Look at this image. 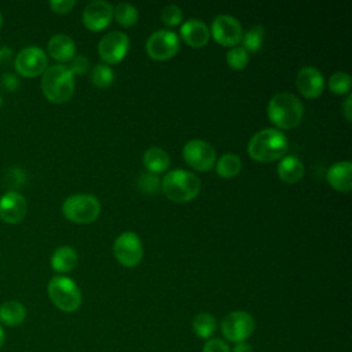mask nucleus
<instances>
[{
	"label": "nucleus",
	"mask_w": 352,
	"mask_h": 352,
	"mask_svg": "<svg viewBox=\"0 0 352 352\" xmlns=\"http://www.w3.org/2000/svg\"><path fill=\"white\" fill-rule=\"evenodd\" d=\"M77 252L70 246L58 248L51 256V267L56 272H69L77 264Z\"/></svg>",
	"instance_id": "5701e85b"
},
{
	"label": "nucleus",
	"mask_w": 352,
	"mask_h": 352,
	"mask_svg": "<svg viewBox=\"0 0 352 352\" xmlns=\"http://www.w3.org/2000/svg\"><path fill=\"white\" fill-rule=\"evenodd\" d=\"M161 188L170 201L183 204L192 201L198 195L201 190V182L194 173L188 170L175 169L164 176Z\"/></svg>",
	"instance_id": "20e7f679"
},
{
	"label": "nucleus",
	"mask_w": 352,
	"mask_h": 352,
	"mask_svg": "<svg viewBox=\"0 0 352 352\" xmlns=\"http://www.w3.org/2000/svg\"><path fill=\"white\" fill-rule=\"evenodd\" d=\"M74 6H76L74 0H54V1H50L51 10L56 14L70 12Z\"/></svg>",
	"instance_id": "72a5a7b5"
},
{
	"label": "nucleus",
	"mask_w": 352,
	"mask_h": 352,
	"mask_svg": "<svg viewBox=\"0 0 352 352\" xmlns=\"http://www.w3.org/2000/svg\"><path fill=\"white\" fill-rule=\"evenodd\" d=\"M217 323L213 315L208 312H199L192 319L194 333L201 338H210L216 331Z\"/></svg>",
	"instance_id": "393cba45"
},
{
	"label": "nucleus",
	"mask_w": 352,
	"mask_h": 352,
	"mask_svg": "<svg viewBox=\"0 0 352 352\" xmlns=\"http://www.w3.org/2000/svg\"><path fill=\"white\" fill-rule=\"evenodd\" d=\"M216 172L220 177L231 179L235 177L242 168V161L236 154L227 153L219 158V161L214 164Z\"/></svg>",
	"instance_id": "b1692460"
},
{
	"label": "nucleus",
	"mask_w": 352,
	"mask_h": 352,
	"mask_svg": "<svg viewBox=\"0 0 352 352\" xmlns=\"http://www.w3.org/2000/svg\"><path fill=\"white\" fill-rule=\"evenodd\" d=\"M296 85L298 92L304 98L315 99L323 92L324 80L322 73L318 69L312 66H304L297 74Z\"/></svg>",
	"instance_id": "dca6fc26"
},
{
	"label": "nucleus",
	"mask_w": 352,
	"mask_h": 352,
	"mask_svg": "<svg viewBox=\"0 0 352 352\" xmlns=\"http://www.w3.org/2000/svg\"><path fill=\"white\" fill-rule=\"evenodd\" d=\"M113 253L121 265L124 267L138 265L143 257V246H142L140 238L132 231L122 232L114 241Z\"/></svg>",
	"instance_id": "0eeeda50"
},
{
	"label": "nucleus",
	"mask_w": 352,
	"mask_h": 352,
	"mask_svg": "<svg viewBox=\"0 0 352 352\" xmlns=\"http://www.w3.org/2000/svg\"><path fill=\"white\" fill-rule=\"evenodd\" d=\"M47 55L38 47H26L18 52L14 67L22 77H37L47 70Z\"/></svg>",
	"instance_id": "9d476101"
},
{
	"label": "nucleus",
	"mask_w": 352,
	"mask_h": 352,
	"mask_svg": "<svg viewBox=\"0 0 352 352\" xmlns=\"http://www.w3.org/2000/svg\"><path fill=\"white\" fill-rule=\"evenodd\" d=\"M182 38L192 48H201L208 44L210 32L209 28L199 19H188L180 28Z\"/></svg>",
	"instance_id": "f3484780"
},
{
	"label": "nucleus",
	"mask_w": 352,
	"mask_h": 352,
	"mask_svg": "<svg viewBox=\"0 0 352 352\" xmlns=\"http://www.w3.org/2000/svg\"><path fill=\"white\" fill-rule=\"evenodd\" d=\"M138 186L140 187V190L146 194H153V192H157L161 187V182L158 179L157 175L154 173H142L138 179Z\"/></svg>",
	"instance_id": "7c9ffc66"
},
{
	"label": "nucleus",
	"mask_w": 352,
	"mask_h": 352,
	"mask_svg": "<svg viewBox=\"0 0 352 352\" xmlns=\"http://www.w3.org/2000/svg\"><path fill=\"white\" fill-rule=\"evenodd\" d=\"M210 34L216 43L224 47H235L242 38V26L231 15H217L210 26Z\"/></svg>",
	"instance_id": "ddd939ff"
},
{
	"label": "nucleus",
	"mask_w": 352,
	"mask_h": 352,
	"mask_svg": "<svg viewBox=\"0 0 352 352\" xmlns=\"http://www.w3.org/2000/svg\"><path fill=\"white\" fill-rule=\"evenodd\" d=\"M254 319L245 311L230 312L221 322L223 336L234 342L245 341L254 330Z\"/></svg>",
	"instance_id": "9b49d317"
},
{
	"label": "nucleus",
	"mask_w": 352,
	"mask_h": 352,
	"mask_svg": "<svg viewBox=\"0 0 352 352\" xmlns=\"http://www.w3.org/2000/svg\"><path fill=\"white\" fill-rule=\"evenodd\" d=\"M351 102H352V95H348V98L344 102V116L346 118V121L352 120V114H351Z\"/></svg>",
	"instance_id": "c9c22d12"
},
{
	"label": "nucleus",
	"mask_w": 352,
	"mask_h": 352,
	"mask_svg": "<svg viewBox=\"0 0 352 352\" xmlns=\"http://www.w3.org/2000/svg\"><path fill=\"white\" fill-rule=\"evenodd\" d=\"M183 158L191 168L199 172H206L216 164V151L205 140L194 139L184 144Z\"/></svg>",
	"instance_id": "6e6552de"
},
{
	"label": "nucleus",
	"mask_w": 352,
	"mask_h": 352,
	"mask_svg": "<svg viewBox=\"0 0 352 352\" xmlns=\"http://www.w3.org/2000/svg\"><path fill=\"white\" fill-rule=\"evenodd\" d=\"M227 63L234 70H243L249 63V55L242 47H232L227 52Z\"/></svg>",
	"instance_id": "c85d7f7f"
},
{
	"label": "nucleus",
	"mask_w": 352,
	"mask_h": 352,
	"mask_svg": "<svg viewBox=\"0 0 352 352\" xmlns=\"http://www.w3.org/2000/svg\"><path fill=\"white\" fill-rule=\"evenodd\" d=\"M1 52H3V51H1V50H0V59H1Z\"/></svg>",
	"instance_id": "ea45409f"
},
{
	"label": "nucleus",
	"mask_w": 352,
	"mask_h": 352,
	"mask_svg": "<svg viewBox=\"0 0 352 352\" xmlns=\"http://www.w3.org/2000/svg\"><path fill=\"white\" fill-rule=\"evenodd\" d=\"M1 26H3V15L0 12V29H1Z\"/></svg>",
	"instance_id": "58836bf2"
},
{
	"label": "nucleus",
	"mask_w": 352,
	"mask_h": 352,
	"mask_svg": "<svg viewBox=\"0 0 352 352\" xmlns=\"http://www.w3.org/2000/svg\"><path fill=\"white\" fill-rule=\"evenodd\" d=\"M232 352H253V349H252V346L248 342L242 341V342H236V345L234 346Z\"/></svg>",
	"instance_id": "e433bc0d"
},
{
	"label": "nucleus",
	"mask_w": 352,
	"mask_h": 352,
	"mask_svg": "<svg viewBox=\"0 0 352 352\" xmlns=\"http://www.w3.org/2000/svg\"><path fill=\"white\" fill-rule=\"evenodd\" d=\"M352 164L349 161L336 162L327 170V182L329 184L340 191V192H349L352 188Z\"/></svg>",
	"instance_id": "a211bd4d"
},
{
	"label": "nucleus",
	"mask_w": 352,
	"mask_h": 352,
	"mask_svg": "<svg viewBox=\"0 0 352 352\" xmlns=\"http://www.w3.org/2000/svg\"><path fill=\"white\" fill-rule=\"evenodd\" d=\"M4 338H6V336H4V330H3V327H1V324H0V349H1L3 344H4Z\"/></svg>",
	"instance_id": "4c0bfd02"
},
{
	"label": "nucleus",
	"mask_w": 352,
	"mask_h": 352,
	"mask_svg": "<svg viewBox=\"0 0 352 352\" xmlns=\"http://www.w3.org/2000/svg\"><path fill=\"white\" fill-rule=\"evenodd\" d=\"M129 50V38L125 33L111 32L102 37L98 44V52L104 65L120 63Z\"/></svg>",
	"instance_id": "f8f14e48"
},
{
	"label": "nucleus",
	"mask_w": 352,
	"mask_h": 352,
	"mask_svg": "<svg viewBox=\"0 0 352 352\" xmlns=\"http://www.w3.org/2000/svg\"><path fill=\"white\" fill-rule=\"evenodd\" d=\"M48 54L58 62H69L74 58L76 45L72 37L63 33H58L52 36L47 44Z\"/></svg>",
	"instance_id": "6ab92c4d"
},
{
	"label": "nucleus",
	"mask_w": 352,
	"mask_h": 352,
	"mask_svg": "<svg viewBox=\"0 0 352 352\" xmlns=\"http://www.w3.org/2000/svg\"><path fill=\"white\" fill-rule=\"evenodd\" d=\"M264 38V28L261 25L250 28L246 33L242 34V44L243 50L248 52H257L261 48V43Z\"/></svg>",
	"instance_id": "cd10ccee"
},
{
	"label": "nucleus",
	"mask_w": 352,
	"mask_h": 352,
	"mask_svg": "<svg viewBox=\"0 0 352 352\" xmlns=\"http://www.w3.org/2000/svg\"><path fill=\"white\" fill-rule=\"evenodd\" d=\"M62 212L72 223L89 224L100 214V204L94 195L74 194L65 199Z\"/></svg>",
	"instance_id": "423d86ee"
},
{
	"label": "nucleus",
	"mask_w": 352,
	"mask_h": 352,
	"mask_svg": "<svg viewBox=\"0 0 352 352\" xmlns=\"http://www.w3.org/2000/svg\"><path fill=\"white\" fill-rule=\"evenodd\" d=\"M91 81L95 87L104 89L109 88L114 81V72L109 65L98 63L91 70Z\"/></svg>",
	"instance_id": "bb28decb"
},
{
	"label": "nucleus",
	"mask_w": 352,
	"mask_h": 352,
	"mask_svg": "<svg viewBox=\"0 0 352 352\" xmlns=\"http://www.w3.org/2000/svg\"><path fill=\"white\" fill-rule=\"evenodd\" d=\"M28 212V202L16 191H8L0 198V219L8 224H18Z\"/></svg>",
	"instance_id": "2eb2a0df"
},
{
	"label": "nucleus",
	"mask_w": 352,
	"mask_h": 352,
	"mask_svg": "<svg viewBox=\"0 0 352 352\" xmlns=\"http://www.w3.org/2000/svg\"><path fill=\"white\" fill-rule=\"evenodd\" d=\"M89 62L84 55H74V58L70 60V65L67 66L69 70L72 72V74H84L88 70Z\"/></svg>",
	"instance_id": "473e14b6"
},
{
	"label": "nucleus",
	"mask_w": 352,
	"mask_h": 352,
	"mask_svg": "<svg viewBox=\"0 0 352 352\" xmlns=\"http://www.w3.org/2000/svg\"><path fill=\"white\" fill-rule=\"evenodd\" d=\"M276 172H278L279 179L283 183L294 184L301 180V177L304 175V165L297 157L286 155L279 161V164L276 166Z\"/></svg>",
	"instance_id": "aec40b11"
},
{
	"label": "nucleus",
	"mask_w": 352,
	"mask_h": 352,
	"mask_svg": "<svg viewBox=\"0 0 352 352\" xmlns=\"http://www.w3.org/2000/svg\"><path fill=\"white\" fill-rule=\"evenodd\" d=\"M48 297L63 312H74L81 305V292L76 282L67 276L56 275L47 286Z\"/></svg>",
	"instance_id": "39448f33"
},
{
	"label": "nucleus",
	"mask_w": 352,
	"mask_h": 352,
	"mask_svg": "<svg viewBox=\"0 0 352 352\" xmlns=\"http://www.w3.org/2000/svg\"><path fill=\"white\" fill-rule=\"evenodd\" d=\"M329 88L336 95H342L351 89V77L348 73L337 72L329 80Z\"/></svg>",
	"instance_id": "c756f323"
},
{
	"label": "nucleus",
	"mask_w": 352,
	"mask_h": 352,
	"mask_svg": "<svg viewBox=\"0 0 352 352\" xmlns=\"http://www.w3.org/2000/svg\"><path fill=\"white\" fill-rule=\"evenodd\" d=\"M113 14H114L117 23L124 28L133 26L139 18V12H138L136 7L129 3L117 4V7L113 10Z\"/></svg>",
	"instance_id": "a878e982"
},
{
	"label": "nucleus",
	"mask_w": 352,
	"mask_h": 352,
	"mask_svg": "<svg viewBox=\"0 0 352 352\" xmlns=\"http://www.w3.org/2000/svg\"><path fill=\"white\" fill-rule=\"evenodd\" d=\"M270 121L280 129H292L301 122L302 103L289 92H280L271 98L267 107Z\"/></svg>",
	"instance_id": "7ed1b4c3"
},
{
	"label": "nucleus",
	"mask_w": 352,
	"mask_h": 352,
	"mask_svg": "<svg viewBox=\"0 0 352 352\" xmlns=\"http://www.w3.org/2000/svg\"><path fill=\"white\" fill-rule=\"evenodd\" d=\"M143 165L150 173L165 172L170 165V158L168 153L160 147H151L143 154Z\"/></svg>",
	"instance_id": "4be33fe9"
},
{
	"label": "nucleus",
	"mask_w": 352,
	"mask_h": 352,
	"mask_svg": "<svg viewBox=\"0 0 352 352\" xmlns=\"http://www.w3.org/2000/svg\"><path fill=\"white\" fill-rule=\"evenodd\" d=\"M41 89L50 102L56 104L66 103L74 92V76L65 65L50 66L43 73Z\"/></svg>",
	"instance_id": "f03ea898"
},
{
	"label": "nucleus",
	"mask_w": 352,
	"mask_h": 352,
	"mask_svg": "<svg viewBox=\"0 0 352 352\" xmlns=\"http://www.w3.org/2000/svg\"><path fill=\"white\" fill-rule=\"evenodd\" d=\"M287 150L286 136L275 128L258 131L248 144L250 158L258 162H272L283 157Z\"/></svg>",
	"instance_id": "f257e3e1"
},
{
	"label": "nucleus",
	"mask_w": 352,
	"mask_h": 352,
	"mask_svg": "<svg viewBox=\"0 0 352 352\" xmlns=\"http://www.w3.org/2000/svg\"><path fill=\"white\" fill-rule=\"evenodd\" d=\"M161 18L166 26H176L183 19V11L177 6L170 4L162 10Z\"/></svg>",
	"instance_id": "2f4dec72"
},
{
	"label": "nucleus",
	"mask_w": 352,
	"mask_h": 352,
	"mask_svg": "<svg viewBox=\"0 0 352 352\" xmlns=\"http://www.w3.org/2000/svg\"><path fill=\"white\" fill-rule=\"evenodd\" d=\"M26 319V308L15 300H8L0 305V322L8 327H16Z\"/></svg>",
	"instance_id": "412c9836"
},
{
	"label": "nucleus",
	"mask_w": 352,
	"mask_h": 352,
	"mask_svg": "<svg viewBox=\"0 0 352 352\" xmlns=\"http://www.w3.org/2000/svg\"><path fill=\"white\" fill-rule=\"evenodd\" d=\"M179 37L170 30H157L146 43L147 55L154 60H168L179 51Z\"/></svg>",
	"instance_id": "1a4fd4ad"
},
{
	"label": "nucleus",
	"mask_w": 352,
	"mask_h": 352,
	"mask_svg": "<svg viewBox=\"0 0 352 352\" xmlns=\"http://www.w3.org/2000/svg\"><path fill=\"white\" fill-rule=\"evenodd\" d=\"M202 352H231V351H230V346L224 341H221L219 338H210L204 345Z\"/></svg>",
	"instance_id": "f704fd0d"
},
{
	"label": "nucleus",
	"mask_w": 352,
	"mask_h": 352,
	"mask_svg": "<svg viewBox=\"0 0 352 352\" xmlns=\"http://www.w3.org/2000/svg\"><path fill=\"white\" fill-rule=\"evenodd\" d=\"M113 6L104 0H95L89 3L82 12V23L88 30H103L111 21Z\"/></svg>",
	"instance_id": "4468645a"
}]
</instances>
